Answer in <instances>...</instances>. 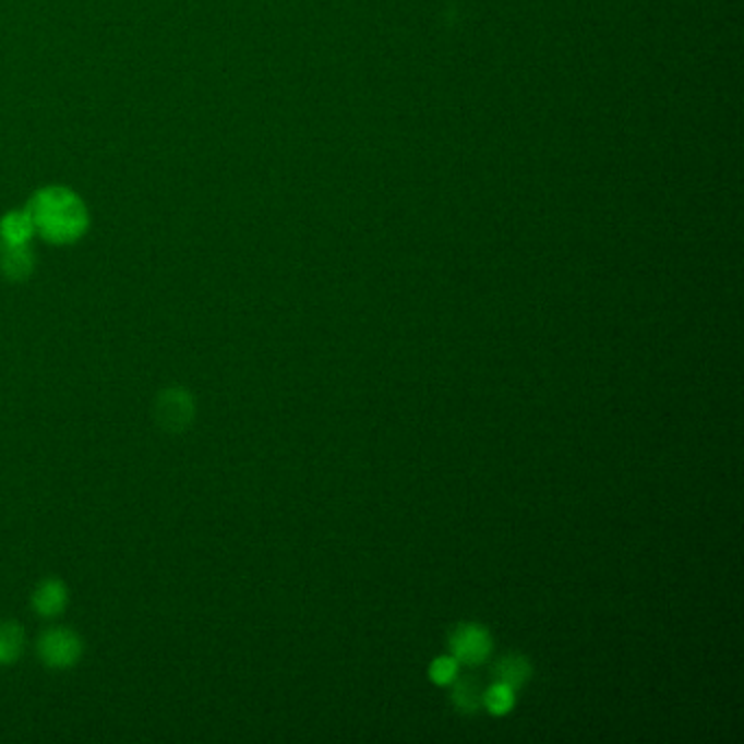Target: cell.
I'll list each match as a JSON object with an SVG mask.
<instances>
[{
    "label": "cell",
    "mask_w": 744,
    "mask_h": 744,
    "mask_svg": "<svg viewBox=\"0 0 744 744\" xmlns=\"http://www.w3.org/2000/svg\"><path fill=\"white\" fill-rule=\"evenodd\" d=\"M26 212L35 231L55 244H70L79 240L89 225L85 203L72 190L61 185L37 190L28 201Z\"/></svg>",
    "instance_id": "cell-1"
},
{
    "label": "cell",
    "mask_w": 744,
    "mask_h": 744,
    "mask_svg": "<svg viewBox=\"0 0 744 744\" xmlns=\"http://www.w3.org/2000/svg\"><path fill=\"white\" fill-rule=\"evenodd\" d=\"M37 655L44 665L55 670L72 668L83 655V641L68 626H48L37 639Z\"/></svg>",
    "instance_id": "cell-2"
},
{
    "label": "cell",
    "mask_w": 744,
    "mask_h": 744,
    "mask_svg": "<svg viewBox=\"0 0 744 744\" xmlns=\"http://www.w3.org/2000/svg\"><path fill=\"white\" fill-rule=\"evenodd\" d=\"M155 419L168 432H183L194 419V399L181 386L164 388L155 399Z\"/></svg>",
    "instance_id": "cell-3"
},
{
    "label": "cell",
    "mask_w": 744,
    "mask_h": 744,
    "mask_svg": "<svg viewBox=\"0 0 744 744\" xmlns=\"http://www.w3.org/2000/svg\"><path fill=\"white\" fill-rule=\"evenodd\" d=\"M449 648L458 661L467 665H478L491 652V635L482 626L460 624L449 637Z\"/></svg>",
    "instance_id": "cell-4"
},
{
    "label": "cell",
    "mask_w": 744,
    "mask_h": 744,
    "mask_svg": "<svg viewBox=\"0 0 744 744\" xmlns=\"http://www.w3.org/2000/svg\"><path fill=\"white\" fill-rule=\"evenodd\" d=\"M31 604H33V611L39 613L41 617H57L68 607V587H65V583L55 578V576L44 578L35 587V591L31 596Z\"/></svg>",
    "instance_id": "cell-5"
},
{
    "label": "cell",
    "mask_w": 744,
    "mask_h": 744,
    "mask_svg": "<svg viewBox=\"0 0 744 744\" xmlns=\"http://www.w3.org/2000/svg\"><path fill=\"white\" fill-rule=\"evenodd\" d=\"M33 264H35V257H33L28 242L11 244V242L0 240V273L7 279H13V281L26 279L33 271Z\"/></svg>",
    "instance_id": "cell-6"
},
{
    "label": "cell",
    "mask_w": 744,
    "mask_h": 744,
    "mask_svg": "<svg viewBox=\"0 0 744 744\" xmlns=\"http://www.w3.org/2000/svg\"><path fill=\"white\" fill-rule=\"evenodd\" d=\"M35 233V225L28 216V212L13 209L0 218V240L11 242V244H26L31 242Z\"/></svg>",
    "instance_id": "cell-7"
},
{
    "label": "cell",
    "mask_w": 744,
    "mask_h": 744,
    "mask_svg": "<svg viewBox=\"0 0 744 744\" xmlns=\"http://www.w3.org/2000/svg\"><path fill=\"white\" fill-rule=\"evenodd\" d=\"M22 650H24V631L11 620L0 622V665H9L17 661Z\"/></svg>",
    "instance_id": "cell-8"
},
{
    "label": "cell",
    "mask_w": 744,
    "mask_h": 744,
    "mask_svg": "<svg viewBox=\"0 0 744 744\" xmlns=\"http://www.w3.org/2000/svg\"><path fill=\"white\" fill-rule=\"evenodd\" d=\"M495 676L508 687H521L530 676V665L519 655H506L495 663Z\"/></svg>",
    "instance_id": "cell-9"
},
{
    "label": "cell",
    "mask_w": 744,
    "mask_h": 744,
    "mask_svg": "<svg viewBox=\"0 0 744 744\" xmlns=\"http://www.w3.org/2000/svg\"><path fill=\"white\" fill-rule=\"evenodd\" d=\"M515 703V692L513 687H508L506 683L497 681L495 685H491L484 694H482V705L493 713V716H502L506 711H511Z\"/></svg>",
    "instance_id": "cell-10"
},
{
    "label": "cell",
    "mask_w": 744,
    "mask_h": 744,
    "mask_svg": "<svg viewBox=\"0 0 744 744\" xmlns=\"http://www.w3.org/2000/svg\"><path fill=\"white\" fill-rule=\"evenodd\" d=\"M454 705L465 711V713H473L482 707V694L480 689L476 687L473 681H460L456 687H454Z\"/></svg>",
    "instance_id": "cell-11"
},
{
    "label": "cell",
    "mask_w": 744,
    "mask_h": 744,
    "mask_svg": "<svg viewBox=\"0 0 744 744\" xmlns=\"http://www.w3.org/2000/svg\"><path fill=\"white\" fill-rule=\"evenodd\" d=\"M456 661L452 657H439L432 661L430 665V679L436 683V685H447L456 679Z\"/></svg>",
    "instance_id": "cell-12"
}]
</instances>
